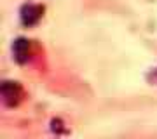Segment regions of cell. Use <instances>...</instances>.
Returning a JSON list of instances; mask_svg holds the SVG:
<instances>
[{
	"label": "cell",
	"mask_w": 157,
	"mask_h": 139,
	"mask_svg": "<svg viewBox=\"0 0 157 139\" xmlns=\"http://www.w3.org/2000/svg\"><path fill=\"white\" fill-rule=\"evenodd\" d=\"M44 7L40 5H33V4H26L21 7V21L25 26H33L35 23L42 17Z\"/></svg>",
	"instance_id": "obj_2"
},
{
	"label": "cell",
	"mask_w": 157,
	"mask_h": 139,
	"mask_svg": "<svg viewBox=\"0 0 157 139\" xmlns=\"http://www.w3.org/2000/svg\"><path fill=\"white\" fill-rule=\"evenodd\" d=\"M21 96H23V90L17 82H7L6 80L2 83V97H4L7 106H16L21 101Z\"/></svg>",
	"instance_id": "obj_1"
},
{
	"label": "cell",
	"mask_w": 157,
	"mask_h": 139,
	"mask_svg": "<svg viewBox=\"0 0 157 139\" xmlns=\"http://www.w3.org/2000/svg\"><path fill=\"white\" fill-rule=\"evenodd\" d=\"M12 50H14L16 61L19 63V64H23L30 56V42L26 38H17L16 42H14V45H12Z\"/></svg>",
	"instance_id": "obj_3"
},
{
	"label": "cell",
	"mask_w": 157,
	"mask_h": 139,
	"mask_svg": "<svg viewBox=\"0 0 157 139\" xmlns=\"http://www.w3.org/2000/svg\"><path fill=\"white\" fill-rule=\"evenodd\" d=\"M51 125H52V129H54L56 132H61V130H63V129H61V122H59V120H52Z\"/></svg>",
	"instance_id": "obj_4"
}]
</instances>
